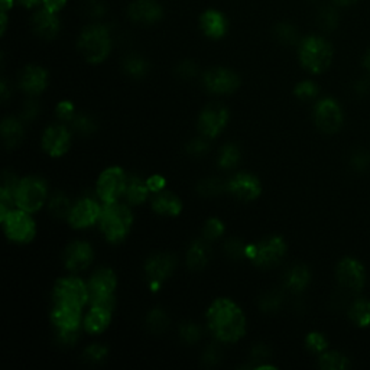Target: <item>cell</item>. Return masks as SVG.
Returning a JSON list of instances; mask_svg holds the SVG:
<instances>
[{
	"label": "cell",
	"instance_id": "obj_1",
	"mask_svg": "<svg viewBox=\"0 0 370 370\" xmlns=\"http://www.w3.org/2000/svg\"><path fill=\"white\" fill-rule=\"evenodd\" d=\"M210 333L221 343H236L246 333V317L236 302L219 298L207 310Z\"/></svg>",
	"mask_w": 370,
	"mask_h": 370
},
{
	"label": "cell",
	"instance_id": "obj_2",
	"mask_svg": "<svg viewBox=\"0 0 370 370\" xmlns=\"http://www.w3.org/2000/svg\"><path fill=\"white\" fill-rule=\"evenodd\" d=\"M98 224L109 243H120L127 238L132 229L133 214L127 206L119 204L116 201L103 206Z\"/></svg>",
	"mask_w": 370,
	"mask_h": 370
},
{
	"label": "cell",
	"instance_id": "obj_3",
	"mask_svg": "<svg viewBox=\"0 0 370 370\" xmlns=\"http://www.w3.org/2000/svg\"><path fill=\"white\" fill-rule=\"evenodd\" d=\"M79 50L90 64L103 62L112 50V38L109 29L102 25L86 28L79 40Z\"/></svg>",
	"mask_w": 370,
	"mask_h": 370
},
{
	"label": "cell",
	"instance_id": "obj_4",
	"mask_svg": "<svg viewBox=\"0 0 370 370\" xmlns=\"http://www.w3.org/2000/svg\"><path fill=\"white\" fill-rule=\"evenodd\" d=\"M299 61L311 74H321L331 65L333 47L321 37H308L299 45Z\"/></svg>",
	"mask_w": 370,
	"mask_h": 370
},
{
	"label": "cell",
	"instance_id": "obj_5",
	"mask_svg": "<svg viewBox=\"0 0 370 370\" xmlns=\"http://www.w3.org/2000/svg\"><path fill=\"white\" fill-rule=\"evenodd\" d=\"M117 285V279L115 272L109 267L97 269L91 275L87 289H88V301L91 307H103L113 311L115 308V289Z\"/></svg>",
	"mask_w": 370,
	"mask_h": 370
},
{
	"label": "cell",
	"instance_id": "obj_6",
	"mask_svg": "<svg viewBox=\"0 0 370 370\" xmlns=\"http://www.w3.org/2000/svg\"><path fill=\"white\" fill-rule=\"evenodd\" d=\"M47 183L40 177H26L19 181L15 191V206L26 213H35L47 201Z\"/></svg>",
	"mask_w": 370,
	"mask_h": 370
},
{
	"label": "cell",
	"instance_id": "obj_7",
	"mask_svg": "<svg viewBox=\"0 0 370 370\" xmlns=\"http://www.w3.org/2000/svg\"><path fill=\"white\" fill-rule=\"evenodd\" d=\"M287 252V243L281 236H271L259 243L246 245L245 258L259 267H272L278 265Z\"/></svg>",
	"mask_w": 370,
	"mask_h": 370
},
{
	"label": "cell",
	"instance_id": "obj_8",
	"mask_svg": "<svg viewBox=\"0 0 370 370\" xmlns=\"http://www.w3.org/2000/svg\"><path fill=\"white\" fill-rule=\"evenodd\" d=\"M54 304L83 308L88 302V289L77 277H65L57 281L52 292Z\"/></svg>",
	"mask_w": 370,
	"mask_h": 370
},
{
	"label": "cell",
	"instance_id": "obj_9",
	"mask_svg": "<svg viewBox=\"0 0 370 370\" xmlns=\"http://www.w3.org/2000/svg\"><path fill=\"white\" fill-rule=\"evenodd\" d=\"M30 213H26L23 210H12L4 220V229L6 236L11 242L15 243H29L33 238H35L37 226L35 221L32 220L29 216Z\"/></svg>",
	"mask_w": 370,
	"mask_h": 370
},
{
	"label": "cell",
	"instance_id": "obj_10",
	"mask_svg": "<svg viewBox=\"0 0 370 370\" xmlns=\"http://www.w3.org/2000/svg\"><path fill=\"white\" fill-rule=\"evenodd\" d=\"M127 175L119 166H110L97 180V195L105 204L116 203L125 194Z\"/></svg>",
	"mask_w": 370,
	"mask_h": 370
},
{
	"label": "cell",
	"instance_id": "obj_11",
	"mask_svg": "<svg viewBox=\"0 0 370 370\" xmlns=\"http://www.w3.org/2000/svg\"><path fill=\"white\" fill-rule=\"evenodd\" d=\"M177 265V258L171 253H158L151 256L145 263V275L149 281V288L156 292L162 284L170 278Z\"/></svg>",
	"mask_w": 370,
	"mask_h": 370
},
{
	"label": "cell",
	"instance_id": "obj_12",
	"mask_svg": "<svg viewBox=\"0 0 370 370\" xmlns=\"http://www.w3.org/2000/svg\"><path fill=\"white\" fill-rule=\"evenodd\" d=\"M314 120L324 133H335L343 125V112L334 98H323L314 108Z\"/></svg>",
	"mask_w": 370,
	"mask_h": 370
},
{
	"label": "cell",
	"instance_id": "obj_13",
	"mask_svg": "<svg viewBox=\"0 0 370 370\" xmlns=\"http://www.w3.org/2000/svg\"><path fill=\"white\" fill-rule=\"evenodd\" d=\"M229 109L220 103L209 105L198 117V129L206 138L213 139L224 130L229 123Z\"/></svg>",
	"mask_w": 370,
	"mask_h": 370
},
{
	"label": "cell",
	"instance_id": "obj_14",
	"mask_svg": "<svg viewBox=\"0 0 370 370\" xmlns=\"http://www.w3.org/2000/svg\"><path fill=\"white\" fill-rule=\"evenodd\" d=\"M335 275H337V281L343 288L354 292H360L366 282L364 266L362 265V262L353 258L342 259L337 265Z\"/></svg>",
	"mask_w": 370,
	"mask_h": 370
},
{
	"label": "cell",
	"instance_id": "obj_15",
	"mask_svg": "<svg viewBox=\"0 0 370 370\" xmlns=\"http://www.w3.org/2000/svg\"><path fill=\"white\" fill-rule=\"evenodd\" d=\"M203 83L204 87L213 94H230L238 90L241 84V79L236 73L229 69L216 67V69L206 71L203 77Z\"/></svg>",
	"mask_w": 370,
	"mask_h": 370
},
{
	"label": "cell",
	"instance_id": "obj_16",
	"mask_svg": "<svg viewBox=\"0 0 370 370\" xmlns=\"http://www.w3.org/2000/svg\"><path fill=\"white\" fill-rule=\"evenodd\" d=\"M71 133L64 125H52L42 134V149L52 158H59L69 152Z\"/></svg>",
	"mask_w": 370,
	"mask_h": 370
},
{
	"label": "cell",
	"instance_id": "obj_17",
	"mask_svg": "<svg viewBox=\"0 0 370 370\" xmlns=\"http://www.w3.org/2000/svg\"><path fill=\"white\" fill-rule=\"evenodd\" d=\"M102 209L93 198H83L73 206L71 213L69 216V223L74 229H87L98 221Z\"/></svg>",
	"mask_w": 370,
	"mask_h": 370
},
{
	"label": "cell",
	"instance_id": "obj_18",
	"mask_svg": "<svg viewBox=\"0 0 370 370\" xmlns=\"http://www.w3.org/2000/svg\"><path fill=\"white\" fill-rule=\"evenodd\" d=\"M226 190L239 200L252 201L260 195L262 185L255 175L248 173H239L231 177V180L226 184Z\"/></svg>",
	"mask_w": 370,
	"mask_h": 370
},
{
	"label": "cell",
	"instance_id": "obj_19",
	"mask_svg": "<svg viewBox=\"0 0 370 370\" xmlns=\"http://www.w3.org/2000/svg\"><path fill=\"white\" fill-rule=\"evenodd\" d=\"M94 259V250L87 242H73L64 252L65 267L71 272H80L88 267Z\"/></svg>",
	"mask_w": 370,
	"mask_h": 370
},
{
	"label": "cell",
	"instance_id": "obj_20",
	"mask_svg": "<svg viewBox=\"0 0 370 370\" xmlns=\"http://www.w3.org/2000/svg\"><path fill=\"white\" fill-rule=\"evenodd\" d=\"M48 86V73L40 65H28L19 77V87L30 94L38 96Z\"/></svg>",
	"mask_w": 370,
	"mask_h": 370
},
{
	"label": "cell",
	"instance_id": "obj_21",
	"mask_svg": "<svg viewBox=\"0 0 370 370\" xmlns=\"http://www.w3.org/2000/svg\"><path fill=\"white\" fill-rule=\"evenodd\" d=\"M163 15L161 5L155 0H137L129 8V16L133 22L151 25L158 22Z\"/></svg>",
	"mask_w": 370,
	"mask_h": 370
},
{
	"label": "cell",
	"instance_id": "obj_22",
	"mask_svg": "<svg viewBox=\"0 0 370 370\" xmlns=\"http://www.w3.org/2000/svg\"><path fill=\"white\" fill-rule=\"evenodd\" d=\"M32 26L38 37L44 40H52L58 35L61 23L54 12H50L44 8L32 16Z\"/></svg>",
	"mask_w": 370,
	"mask_h": 370
},
{
	"label": "cell",
	"instance_id": "obj_23",
	"mask_svg": "<svg viewBox=\"0 0 370 370\" xmlns=\"http://www.w3.org/2000/svg\"><path fill=\"white\" fill-rule=\"evenodd\" d=\"M151 204L156 214L165 217H177L183 212V201L170 191L156 192Z\"/></svg>",
	"mask_w": 370,
	"mask_h": 370
},
{
	"label": "cell",
	"instance_id": "obj_24",
	"mask_svg": "<svg viewBox=\"0 0 370 370\" xmlns=\"http://www.w3.org/2000/svg\"><path fill=\"white\" fill-rule=\"evenodd\" d=\"M200 26L203 29L204 35L213 40H220L226 35L229 29V22L226 16L219 11H207L200 18Z\"/></svg>",
	"mask_w": 370,
	"mask_h": 370
},
{
	"label": "cell",
	"instance_id": "obj_25",
	"mask_svg": "<svg viewBox=\"0 0 370 370\" xmlns=\"http://www.w3.org/2000/svg\"><path fill=\"white\" fill-rule=\"evenodd\" d=\"M149 192L151 190L146 181H144L138 175H127V183H126L123 197L126 198V201L130 206L144 204L149 197Z\"/></svg>",
	"mask_w": 370,
	"mask_h": 370
},
{
	"label": "cell",
	"instance_id": "obj_26",
	"mask_svg": "<svg viewBox=\"0 0 370 370\" xmlns=\"http://www.w3.org/2000/svg\"><path fill=\"white\" fill-rule=\"evenodd\" d=\"M112 321V310L103 307H91L84 318V330L90 334L103 333Z\"/></svg>",
	"mask_w": 370,
	"mask_h": 370
},
{
	"label": "cell",
	"instance_id": "obj_27",
	"mask_svg": "<svg viewBox=\"0 0 370 370\" xmlns=\"http://www.w3.org/2000/svg\"><path fill=\"white\" fill-rule=\"evenodd\" d=\"M210 258L209 241H197L194 242L187 253V265L191 271H201L204 269Z\"/></svg>",
	"mask_w": 370,
	"mask_h": 370
},
{
	"label": "cell",
	"instance_id": "obj_28",
	"mask_svg": "<svg viewBox=\"0 0 370 370\" xmlns=\"http://www.w3.org/2000/svg\"><path fill=\"white\" fill-rule=\"evenodd\" d=\"M311 279L310 269L306 265H295L292 266L287 277H285V285L292 292H302L304 291Z\"/></svg>",
	"mask_w": 370,
	"mask_h": 370
},
{
	"label": "cell",
	"instance_id": "obj_29",
	"mask_svg": "<svg viewBox=\"0 0 370 370\" xmlns=\"http://www.w3.org/2000/svg\"><path fill=\"white\" fill-rule=\"evenodd\" d=\"M5 145L12 149L16 148L23 139V126L16 117H6L0 126Z\"/></svg>",
	"mask_w": 370,
	"mask_h": 370
},
{
	"label": "cell",
	"instance_id": "obj_30",
	"mask_svg": "<svg viewBox=\"0 0 370 370\" xmlns=\"http://www.w3.org/2000/svg\"><path fill=\"white\" fill-rule=\"evenodd\" d=\"M350 320L362 328H366L370 325V301L360 298L353 302V306L350 307L349 311Z\"/></svg>",
	"mask_w": 370,
	"mask_h": 370
},
{
	"label": "cell",
	"instance_id": "obj_31",
	"mask_svg": "<svg viewBox=\"0 0 370 370\" xmlns=\"http://www.w3.org/2000/svg\"><path fill=\"white\" fill-rule=\"evenodd\" d=\"M123 70L132 79H144L149 71V64L139 55H129L123 61Z\"/></svg>",
	"mask_w": 370,
	"mask_h": 370
},
{
	"label": "cell",
	"instance_id": "obj_32",
	"mask_svg": "<svg viewBox=\"0 0 370 370\" xmlns=\"http://www.w3.org/2000/svg\"><path fill=\"white\" fill-rule=\"evenodd\" d=\"M318 364L323 370H345L350 366V362L340 352H324L320 356Z\"/></svg>",
	"mask_w": 370,
	"mask_h": 370
},
{
	"label": "cell",
	"instance_id": "obj_33",
	"mask_svg": "<svg viewBox=\"0 0 370 370\" xmlns=\"http://www.w3.org/2000/svg\"><path fill=\"white\" fill-rule=\"evenodd\" d=\"M71 209H73V206L70 203L69 197L62 192L55 194L50 201V213L55 219H69Z\"/></svg>",
	"mask_w": 370,
	"mask_h": 370
},
{
	"label": "cell",
	"instance_id": "obj_34",
	"mask_svg": "<svg viewBox=\"0 0 370 370\" xmlns=\"http://www.w3.org/2000/svg\"><path fill=\"white\" fill-rule=\"evenodd\" d=\"M241 161V151L234 144H227L219 154V166L221 170H231Z\"/></svg>",
	"mask_w": 370,
	"mask_h": 370
},
{
	"label": "cell",
	"instance_id": "obj_35",
	"mask_svg": "<svg viewBox=\"0 0 370 370\" xmlns=\"http://www.w3.org/2000/svg\"><path fill=\"white\" fill-rule=\"evenodd\" d=\"M146 324H148V328L155 333V334H161L163 333L166 328H168V324H170V320H168V316L156 308V310H152L149 314H148V318H146Z\"/></svg>",
	"mask_w": 370,
	"mask_h": 370
},
{
	"label": "cell",
	"instance_id": "obj_36",
	"mask_svg": "<svg viewBox=\"0 0 370 370\" xmlns=\"http://www.w3.org/2000/svg\"><path fill=\"white\" fill-rule=\"evenodd\" d=\"M226 185L219 178H206L197 185V191L203 197H216L223 192Z\"/></svg>",
	"mask_w": 370,
	"mask_h": 370
},
{
	"label": "cell",
	"instance_id": "obj_37",
	"mask_svg": "<svg viewBox=\"0 0 370 370\" xmlns=\"http://www.w3.org/2000/svg\"><path fill=\"white\" fill-rule=\"evenodd\" d=\"M294 93L299 100H302V102H308V100H313L318 96V86L313 81L306 80L296 84Z\"/></svg>",
	"mask_w": 370,
	"mask_h": 370
},
{
	"label": "cell",
	"instance_id": "obj_38",
	"mask_svg": "<svg viewBox=\"0 0 370 370\" xmlns=\"http://www.w3.org/2000/svg\"><path fill=\"white\" fill-rule=\"evenodd\" d=\"M339 23V15L335 12L334 8L331 6H325L318 13V25L324 29V30H333L335 29Z\"/></svg>",
	"mask_w": 370,
	"mask_h": 370
},
{
	"label": "cell",
	"instance_id": "obj_39",
	"mask_svg": "<svg viewBox=\"0 0 370 370\" xmlns=\"http://www.w3.org/2000/svg\"><path fill=\"white\" fill-rule=\"evenodd\" d=\"M306 346L311 353H324L328 347V342L324 334L313 331L306 337Z\"/></svg>",
	"mask_w": 370,
	"mask_h": 370
},
{
	"label": "cell",
	"instance_id": "obj_40",
	"mask_svg": "<svg viewBox=\"0 0 370 370\" xmlns=\"http://www.w3.org/2000/svg\"><path fill=\"white\" fill-rule=\"evenodd\" d=\"M71 122H73L76 132L83 134V137H90V134H93L96 132V127H97L96 122L87 115H76Z\"/></svg>",
	"mask_w": 370,
	"mask_h": 370
},
{
	"label": "cell",
	"instance_id": "obj_41",
	"mask_svg": "<svg viewBox=\"0 0 370 370\" xmlns=\"http://www.w3.org/2000/svg\"><path fill=\"white\" fill-rule=\"evenodd\" d=\"M277 38L285 44V45H294L298 41V32L296 29L289 23H281L275 29Z\"/></svg>",
	"mask_w": 370,
	"mask_h": 370
},
{
	"label": "cell",
	"instance_id": "obj_42",
	"mask_svg": "<svg viewBox=\"0 0 370 370\" xmlns=\"http://www.w3.org/2000/svg\"><path fill=\"white\" fill-rule=\"evenodd\" d=\"M281 304H282V295L278 292H267L259 301L260 308L266 313H274L279 310Z\"/></svg>",
	"mask_w": 370,
	"mask_h": 370
},
{
	"label": "cell",
	"instance_id": "obj_43",
	"mask_svg": "<svg viewBox=\"0 0 370 370\" xmlns=\"http://www.w3.org/2000/svg\"><path fill=\"white\" fill-rule=\"evenodd\" d=\"M223 233H224V224L221 220L213 217L206 221L204 229H203V234H204L206 241H216L221 236Z\"/></svg>",
	"mask_w": 370,
	"mask_h": 370
},
{
	"label": "cell",
	"instance_id": "obj_44",
	"mask_svg": "<svg viewBox=\"0 0 370 370\" xmlns=\"http://www.w3.org/2000/svg\"><path fill=\"white\" fill-rule=\"evenodd\" d=\"M180 337L183 342H185L188 345H194L201 337V330L194 323H184L180 327Z\"/></svg>",
	"mask_w": 370,
	"mask_h": 370
},
{
	"label": "cell",
	"instance_id": "obj_45",
	"mask_svg": "<svg viewBox=\"0 0 370 370\" xmlns=\"http://www.w3.org/2000/svg\"><path fill=\"white\" fill-rule=\"evenodd\" d=\"M350 166L357 173L367 171V168L370 166V154L364 149L354 152L350 158Z\"/></svg>",
	"mask_w": 370,
	"mask_h": 370
},
{
	"label": "cell",
	"instance_id": "obj_46",
	"mask_svg": "<svg viewBox=\"0 0 370 370\" xmlns=\"http://www.w3.org/2000/svg\"><path fill=\"white\" fill-rule=\"evenodd\" d=\"M84 360L88 363H100L108 356V349L102 345H91L84 350Z\"/></svg>",
	"mask_w": 370,
	"mask_h": 370
},
{
	"label": "cell",
	"instance_id": "obj_47",
	"mask_svg": "<svg viewBox=\"0 0 370 370\" xmlns=\"http://www.w3.org/2000/svg\"><path fill=\"white\" fill-rule=\"evenodd\" d=\"M207 139L209 138H195V139H192L191 142H188V145H187V152L190 154V155H192V156H203V155H206L207 152H209V149H210V144L207 142Z\"/></svg>",
	"mask_w": 370,
	"mask_h": 370
},
{
	"label": "cell",
	"instance_id": "obj_48",
	"mask_svg": "<svg viewBox=\"0 0 370 370\" xmlns=\"http://www.w3.org/2000/svg\"><path fill=\"white\" fill-rule=\"evenodd\" d=\"M226 255L230 256L231 259H241L245 256L246 252V245H243V242L241 239H230L226 243Z\"/></svg>",
	"mask_w": 370,
	"mask_h": 370
},
{
	"label": "cell",
	"instance_id": "obj_49",
	"mask_svg": "<svg viewBox=\"0 0 370 370\" xmlns=\"http://www.w3.org/2000/svg\"><path fill=\"white\" fill-rule=\"evenodd\" d=\"M57 116L61 120L71 122L74 119V116H76L74 105L71 102H69V100H64V102L58 103V106H57Z\"/></svg>",
	"mask_w": 370,
	"mask_h": 370
},
{
	"label": "cell",
	"instance_id": "obj_50",
	"mask_svg": "<svg viewBox=\"0 0 370 370\" xmlns=\"http://www.w3.org/2000/svg\"><path fill=\"white\" fill-rule=\"evenodd\" d=\"M41 112V108H40V103L35 102V100H29V102H26L22 108V119L23 120H33L37 119L38 115Z\"/></svg>",
	"mask_w": 370,
	"mask_h": 370
},
{
	"label": "cell",
	"instance_id": "obj_51",
	"mask_svg": "<svg viewBox=\"0 0 370 370\" xmlns=\"http://www.w3.org/2000/svg\"><path fill=\"white\" fill-rule=\"evenodd\" d=\"M177 74L181 79H192L197 74V67L192 61H184L177 67Z\"/></svg>",
	"mask_w": 370,
	"mask_h": 370
},
{
	"label": "cell",
	"instance_id": "obj_52",
	"mask_svg": "<svg viewBox=\"0 0 370 370\" xmlns=\"http://www.w3.org/2000/svg\"><path fill=\"white\" fill-rule=\"evenodd\" d=\"M220 360V352L217 349V346H210L207 347V350L204 352V356H203V362L206 366H214L217 364Z\"/></svg>",
	"mask_w": 370,
	"mask_h": 370
},
{
	"label": "cell",
	"instance_id": "obj_53",
	"mask_svg": "<svg viewBox=\"0 0 370 370\" xmlns=\"http://www.w3.org/2000/svg\"><path fill=\"white\" fill-rule=\"evenodd\" d=\"M146 184H148V187H149L151 192L156 194V192H161V191H163L166 181H165V178H163L162 175H152L151 178H148V180H146Z\"/></svg>",
	"mask_w": 370,
	"mask_h": 370
},
{
	"label": "cell",
	"instance_id": "obj_54",
	"mask_svg": "<svg viewBox=\"0 0 370 370\" xmlns=\"http://www.w3.org/2000/svg\"><path fill=\"white\" fill-rule=\"evenodd\" d=\"M42 4H44L45 9H48L50 12L57 13V12H59L65 6L67 0H44Z\"/></svg>",
	"mask_w": 370,
	"mask_h": 370
},
{
	"label": "cell",
	"instance_id": "obj_55",
	"mask_svg": "<svg viewBox=\"0 0 370 370\" xmlns=\"http://www.w3.org/2000/svg\"><path fill=\"white\" fill-rule=\"evenodd\" d=\"M253 357L258 359V360H262V359H266L269 356V350L266 346H256L252 352Z\"/></svg>",
	"mask_w": 370,
	"mask_h": 370
},
{
	"label": "cell",
	"instance_id": "obj_56",
	"mask_svg": "<svg viewBox=\"0 0 370 370\" xmlns=\"http://www.w3.org/2000/svg\"><path fill=\"white\" fill-rule=\"evenodd\" d=\"M356 91L359 93V94H366L369 90H370V81L367 80V79H362V80H359L357 81V84H356Z\"/></svg>",
	"mask_w": 370,
	"mask_h": 370
},
{
	"label": "cell",
	"instance_id": "obj_57",
	"mask_svg": "<svg viewBox=\"0 0 370 370\" xmlns=\"http://www.w3.org/2000/svg\"><path fill=\"white\" fill-rule=\"evenodd\" d=\"M16 2L28 9L33 8V6H38L41 2H44V0H16Z\"/></svg>",
	"mask_w": 370,
	"mask_h": 370
},
{
	"label": "cell",
	"instance_id": "obj_58",
	"mask_svg": "<svg viewBox=\"0 0 370 370\" xmlns=\"http://www.w3.org/2000/svg\"><path fill=\"white\" fill-rule=\"evenodd\" d=\"M333 2L339 6H350V5H354L357 0H333Z\"/></svg>",
	"mask_w": 370,
	"mask_h": 370
},
{
	"label": "cell",
	"instance_id": "obj_59",
	"mask_svg": "<svg viewBox=\"0 0 370 370\" xmlns=\"http://www.w3.org/2000/svg\"><path fill=\"white\" fill-rule=\"evenodd\" d=\"M9 97V91H8V86H6V81L2 80V100L4 102H6Z\"/></svg>",
	"mask_w": 370,
	"mask_h": 370
},
{
	"label": "cell",
	"instance_id": "obj_60",
	"mask_svg": "<svg viewBox=\"0 0 370 370\" xmlns=\"http://www.w3.org/2000/svg\"><path fill=\"white\" fill-rule=\"evenodd\" d=\"M13 5V0H2V11L8 12V9H11Z\"/></svg>",
	"mask_w": 370,
	"mask_h": 370
},
{
	"label": "cell",
	"instance_id": "obj_61",
	"mask_svg": "<svg viewBox=\"0 0 370 370\" xmlns=\"http://www.w3.org/2000/svg\"><path fill=\"white\" fill-rule=\"evenodd\" d=\"M363 65H364V69L367 70V73L370 74V51L366 54V57L363 59Z\"/></svg>",
	"mask_w": 370,
	"mask_h": 370
},
{
	"label": "cell",
	"instance_id": "obj_62",
	"mask_svg": "<svg viewBox=\"0 0 370 370\" xmlns=\"http://www.w3.org/2000/svg\"><path fill=\"white\" fill-rule=\"evenodd\" d=\"M6 25H8V16H6V12L2 11V35L6 30Z\"/></svg>",
	"mask_w": 370,
	"mask_h": 370
}]
</instances>
